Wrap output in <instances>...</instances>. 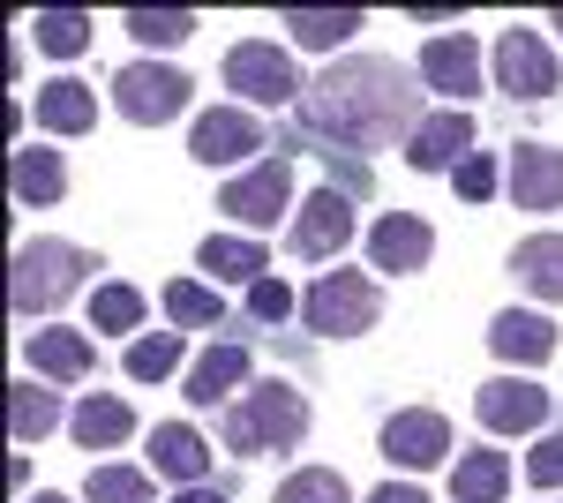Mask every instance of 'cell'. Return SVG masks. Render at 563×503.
<instances>
[{"mask_svg": "<svg viewBox=\"0 0 563 503\" xmlns=\"http://www.w3.org/2000/svg\"><path fill=\"white\" fill-rule=\"evenodd\" d=\"M421 113V90L406 84V68L384 53H353L331 61L316 84L301 90V128L308 135H331L339 151H384V143H413Z\"/></svg>", "mask_w": 563, "mask_h": 503, "instance_id": "6da1fadb", "label": "cell"}, {"mask_svg": "<svg viewBox=\"0 0 563 503\" xmlns=\"http://www.w3.org/2000/svg\"><path fill=\"white\" fill-rule=\"evenodd\" d=\"M301 436H308V398L286 376L249 383V391L225 406V444H233L241 459H256V451H294Z\"/></svg>", "mask_w": 563, "mask_h": 503, "instance_id": "7a4b0ae2", "label": "cell"}, {"mask_svg": "<svg viewBox=\"0 0 563 503\" xmlns=\"http://www.w3.org/2000/svg\"><path fill=\"white\" fill-rule=\"evenodd\" d=\"M90 271H98V255L76 249V241H23L15 271H8V308L15 316H53Z\"/></svg>", "mask_w": 563, "mask_h": 503, "instance_id": "3957f363", "label": "cell"}, {"mask_svg": "<svg viewBox=\"0 0 563 503\" xmlns=\"http://www.w3.org/2000/svg\"><path fill=\"white\" fill-rule=\"evenodd\" d=\"M308 331L316 338H361L376 316H384V294H376V278L368 271H323L301 300Z\"/></svg>", "mask_w": 563, "mask_h": 503, "instance_id": "277c9868", "label": "cell"}, {"mask_svg": "<svg viewBox=\"0 0 563 503\" xmlns=\"http://www.w3.org/2000/svg\"><path fill=\"white\" fill-rule=\"evenodd\" d=\"M188 76L166 68V61H129L121 76H113V106H121V121L135 128H166L174 113H188Z\"/></svg>", "mask_w": 563, "mask_h": 503, "instance_id": "5b68a950", "label": "cell"}, {"mask_svg": "<svg viewBox=\"0 0 563 503\" xmlns=\"http://www.w3.org/2000/svg\"><path fill=\"white\" fill-rule=\"evenodd\" d=\"M218 210H225L233 226H249V233L278 226L286 210H301V204H294V158H256V166L241 173V181H225Z\"/></svg>", "mask_w": 563, "mask_h": 503, "instance_id": "8992f818", "label": "cell"}, {"mask_svg": "<svg viewBox=\"0 0 563 503\" xmlns=\"http://www.w3.org/2000/svg\"><path fill=\"white\" fill-rule=\"evenodd\" d=\"M225 90H241L249 106H286L301 98V76H294V53L271 39H241L225 53Z\"/></svg>", "mask_w": 563, "mask_h": 503, "instance_id": "52a82bcc", "label": "cell"}, {"mask_svg": "<svg viewBox=\"0 0 563 503\" xmlns=\"http://www.w3.org/2000/svg\"><path fill=\"white\" fill-rule=\"evenodd\" d=\"M474 414L488 436H533L541 420H549V391L533 376H488L474 391Z\"/></svg>", "mask_w": 563, "mask_h": 503, "instance_id": "ba28073f", "label": "cell"}, {"mask_svg": "<svg viewBox=\"0 0 563 503\" xmlns=\"http://www.w3.org/2000/svg\"><path fill=\"white\" fill-rule=\"evenodd\" d=\"M376 451H384L390 466H413V473H429V466L451 459V420L435 414V406H406V414H390V420H384Z\"/></svg>", "mask_w": 563, "mask_h": 503, "instance_id": "9c48e42d", "label": "cell"}, {"mask_svg": "<svg viewBox=\"0 0 563 503\" xmlns=\"http://www.w3.org/2000/svg\"><path fill=\"white\" fill-rule=\"evenodd\" d=\"M556 53L541 45V31H504L496 39V90H511V98H556Z\"/></svg>", "mask_w": 563, "mask_h": 503, "instance_id": "30bf717a", "label": "cell"}, {"mask_svg": "<svg viewBox=\"0 0 563 503\" xmlns=\"http://www.w3.org/2000/svg\"><path fill=\"white\" fill-rule=\"evenodd\" d=\"M256 151H263V121L249 106H211L203 121L188 128V158H203V166H241Z\"/></svg>", "mask_w": 563, "mask_h": 503, "instance_id": "8fae6325", "label": "cell"}, {"mask_svg": "<svg viewBox=\"0 0 563 503\" xmlns=\"http://www.w3.org/2000/svg\"><path fill=\"white\" fill-rule=\"evenodd\" d=\"M474 158V113L466 106H443L429 121L413 128V143H406V166L413 173H459Z\"/></svg>", "mask_w": 563, "mask_h": 503, "instance_id": "7c38bea8", "label": "cell"}, {"mask_svg": "<svg viewBox=\"0 0 563 503\" xmlns=\"http://www.w3.org/2000/svg\"><path fill=\"white\" fill-rule=\"evenodd\" d=\"M353 241V204L339 188H316L301 210H294V255L301 263H323V255H339Z\"/></svg>", "mask_w": 563, "mask_h": 503, "instance_id": "4fadbf2b", "label": "cell"}, {"mask_svg": "<svg viewBox=\"0 0 563 503\" xmlns=\"http://www.w3.org/2000/svg\"><path fill=\"white\" fill-rule=\"evenodd\" d=\"M511 204L519 210H563V151L556 143H511Z\"/></svg>", "mask_w": 563, "mask_h": 503, "instance_id": "5bb4252c", "label": "cell"}, {"mask_svg": "<svg viewBox=\"0 0 563 503\" xmlns=\"http://www.w3.org/2000/svg\"><path fill=\"white\" fill-rule=\"evenodd\" d=\"M429 255H435L429 218H413V210H390V218H376V233H368V263H376V271L406 278V271H421Z\"/></svg>", "mask_w": 563, "mask_h": 503, "instance_id": "9a60e30c", "label": "cell"}, {"mask_svg": "<svg viewBox=\"0 0 563 503\" xmlns=\"http://www.w3.org/2000/svg\"><path fill=\"white\" fill-rule=\"evenodd\" d=\"M421 84L443 90L451 106H466V98L481 90V53H474V39H459V31L429 39V45H421Z\"/></svg>", "mask_w": 563, "mask_h": 503, "instance_id": "2e32d148", "label": "cell"}, {"mask_svg": "<svg viewBox=\"0 0 563 503\" xmlns=\"http://www.w3.org/2000/svg\"><path fill=\"white\" fill-rule=\"evenodd\" d=\"M488 353L511 361V369H541V361L556 353V324L533 316V308H504V316L488 324Z\"/></svg>", "mask_w": 563, "mask_h": 503, "instance_id": "e0dca14e", "label": "cell"}, {"mask_svg": "<svg viewBox=\"0 0 563 503\" xmlns=\"http://www.w3.org/2000/svg\"><path fill=\"white\" fill-rule=\"evenodd\" d=\"M151 466H158L166 481H180V489H203V481H211V444H203L188 420H158V428H151Z\"/></svg>", "mask_w": 563, "mask_h": 503, "instance_id": "ac0fdd59", "label": "cell"}, {"mask_svg": "<svg viewBox=\"0 0 563 503\" xmlns=\"http://www.w3.org/2000/svg\"><path fill=\"white\" fill-rule=\"evenodd\" d=\"M225 391H249V346H233V338H218L211 353L188 369V406H225Z\"/></svg>", "mask_w": 563, "mask_h": 503, "instance_id": "d6986e66", "label": "cell"}, {"mask_svg": "<svg viewBox=\"0 0 563 503\" xmlns=\"http://www.w3.org/2000/svg\"><path fill=\"white\" fill-rule=\"evenodd\" d=\"M90 338L84 331H60V324H45V331H31V369H38L45 383H84L90 376Z\"/></svg>", "mask_w": 563, "mask_h": 503, "instance_id": "ffe728a7", "label": "cell"}, {"mask_svg": "<svg viewBox=\"0 0 563 503\" xmlns=\"http://www.w3.org/2000/svg\"><path fill=\"white\" fill-rule=\"evenodd\" d=\"M511 278L533 300H563V233H526L511 249Z\"/></svg>", "mask_w": 563, "mask_h": 503, "instance_id": "44dd1931", "label": "cell"}, {"mask_svg": "<svg viewBox=\"0 0 563 503\" xmlns=\"http://www.w3.org/2000/svg\"><path fill=\"white\" fill-rule=\"evenodd\" d=\"M90 121H98V98H90V84H76V76H53V84L38 90V128H45V135H90Z\"/></svg>", "mask_w": 563, "mask_h": 503, "instance_id": "7402d4cb", "label": "cell"}, {"mask_svg": "<svg viewBox=\"0 0 563 503\" xmlns=\"http://www.w3.org/2000/svg\"><path fill=\"white\" fill-rule=\"evenodd\" d=\"M68 428H76V444H84V451H113V444H129V436H135V414H129V398L90 391L84 406L68 414Z\"/></svg>", "mask_w": 563, "mask_h": 503, "instance_id": "603a6c76", "label": "cell"}, {"mask_svg": "<svg viewBox=\"0 0 563 503\" xmlns=\"http://www.w3.org/2000/svg\"><path fill=\"white\" fill-rule=\"evenodd\" d=\"M451 496L459 503H504L511 496V451H466V459L451 466Z\"/></svg>", "mask_w": 563, "mask_h": 503, "instance_id": "cb8c5ba5", "label": "cell"}, {"mask_svg": "<svg viewBox=\"0 0 563 503\" xmlns=\"http://www.w3.org/2000/svg\"><path fill=\"white\" fill-rule=\"evenodd\" d=\"M196 263L211 271V278H225V286H256L263 278V241H249V233H211L203 249H196Z\"/></svg>", "mask_w": 563, "mask_h": 503, "instance_id": "d4e9b609", "label": "cell"}, {"mask_svg": "<svg viewBox=\"0 0 563 503\" xmlns=\"http://www.w3.org/2000/svg\"><path fill=\"white\" fill-rule=\"evenodd\" d=\"M8 188H15V204L23 210H45L60 204V188H68V173H60V151H15V173H8Z\"/></svg>", "mask_w": 563, "mask_h": 503, "instance_id": "484cf974", "label": "cell"}, {"mask_svg": "<svg viewBox=\"0 0 563 503\" xmlns=\"http://www.w3.org/2000/svg\"><path fill=\"white\" fill-rule=\"evenodd\" d=\"M286 31L308 53H339V45L361 31V8H286Z\"/></svg>", "mask_w": 563, "mask_h": 503, "instance_id": "4316f807", "label": "cell"}, {"mask_svg": "<svg viewBox=\"0 0 563 503\" xmlns=\"http://www.w3.org/2000/svg\"><path fill=\"white\" fill-rule=\"evenodd\" d=\"M53 428H60V398L38 391V383H8V436L15 444H38Z\"/></svg>", "mask_w": 563, "mask_h": 503, "instance_id": "83f0119b", "label": "cell"}, {"mask_svg": "<svg viewBox=\"0 0 563 503\" xmlns=\"http://www.w3.org/2000/svg\"><path fill=\"white\" fill-rule=\"evenodd\" d=\"M31 39H38L45 53H60V61H76L90 45V15L84 8H38V15H31Z\"/></svg>", "mask_w": 563, "mask_h": 503, "instance_id": "f1b7e54d", "label": "cell"}, {"mask_svg": "<svg viewBox=\"0 0 563 503\" xmlns=\"http://www.w3.org/2000/svg\"><path fill=\"white\" fill-rule=\"evenodd\" d=\"M166 316H174L180 331H211V324H225V300L211 286H196V278H174L166 286Z\"/></svg>", "mask_w": 563, "mask_h": 503, "instance_id": "f546056e", "label": "cell"}, {"mask_svg": "<svg viewBox=\"0 0 563 503\" xmlns=\"http://www.w3.org/2000/svg\"><path fill=\"white\" fill-rule=\"evenodd\" d=\"M84 503H151V473H135V466H90L84 481Z\"/></svg>", "mask_w": 563, "mask_h": 503, "instance_id": "4dcf8cb0", "label": "cell"}, {"mask_svg": "<svg viewBox=\"0 0 563 503\" xmlns=\"http://www.w3.org/2000/svg\"><path fill=\"white\" fill-rule=\"evenodd\" d=\"M180 369V331H151L129 346V376L135 383H166Z\"/></svg>", "mask_w": 563, "mask_h": 503, "instance_id": "1f68e13d", "label": "cell"}, {"mask_svg": "<svg viewBox=\"0 0 563 503\" xmlns=\"http://www.w3.org/2000/svg\"><path fill=\"white\" fill-rule=\"evenodd\" d=\"M278 503H353V489H346V473H331V466H301V473H286Z\"/></svg>", "mask_w": 563, "mask_h": 503, "instance_id": "d6a6232c", "label": "cell"}, {"mask_svg": "<svg viewBox=\"0 0 563 503\" xmlns=\"http://www.w3.org/2000/svg\"><path fill=\"white\" fill-rule=\"evenodd\" d=\"M129 39L180 45V39H196V15H188V8H135V15H129Z\"/></svg>", "mask_w": 563, "mask_h": 503, "instance_id": "836d02e7", "label": "cell"}, {"mask_svg": "<svg viewBox=\"0 0 563 503\" xmlns=\"http://www.w3.org/2000/svg\"><path fill=\"white\" fill-rule=\"evenodd\" d=\"M143 324V294L135 286H98L90 294V331H135Z\"/></svg>", "mask_w": 563, "mask_h": 503, "instance_id": "e575fe53", "label": "cell"}, {"mask_svg": "<svg viewBox=\"0 0 563 503\" xmlns=\"http://www.w3.org/2000/svg\"><path fill=\"white\" fill-rule=\"evenodd\" d=\"M294 308H301V300H294L286 278H256V286H249V316H256V324H286Z\"/></svg>", "mask_w": 563, "mask_h": 503, "instance_id": "d590c367", "label": "cell"}, {"mask_svg": "<svg viewBox=\"0 0 563 503\" xmlns=\"http://www.w3.org/2000/svg\"><path fill=\"white\" fill-rule=\"evenodd\" d=\"M496 181H504V173H496V158H488V151H474L466 166L451 173V188H459L466 204H488V196H496Z\"/></svg>", "mask_w": 563, "mask_h": 503, "instance_id": "8d00e7d4", "label": "cell"}, {"mask_svg": "<svg viewBox=\"0 0 563 503\" xmlns=\"http://www.w3.org/2000/svg\"><path fill=\"white\" fill-rule=\"evenodd\" d=\"M526 481H533V489H563V436H541V444L526 451Z\"/></svg>", "mask_w": 563, "mask_h": 503, "instance_id": "74e56055", "label": "cell"}, {"mask_svg": "<svg viewBox=\"0 0 563 503\" xmlns=\"http://www.w3.org/2000/svg\"><path fill=\"white\" fill-rule=\"evenodd\" d=\"M368 503H429V496H421V489H406V481H384Z\"/></svg>", "mask_w": 563, "mask_h": 503, "instance_id": "f35d334b", "label": "cell"}, {"mask_svg": "<svg viewBox=\"0 0 563 503\" xmlns=\"http://www.w3.org/2000/svg\"><path fill=\"white\" fill-rule=\"evenodd\" d=\"M174 503H225V489H211V481H203V489H180Z\"/></svg>", "mask_w": 563, "mask_h": 503, "instance_id": "ab89813d", "label": "cell"}, {"mask_svg": "<svg viewBox=\"0 0 563 503\" xmlns=\"http://www.w3.org/2000/svg\"><path fill=\"white\" fill-rule=\"evenodd\" d=\"M31 503H68V496H31Z\"/></svg>", "mask_w": 563, "mask_h": 503, "instance_id": "60d3db41", "label": "cell"}, {"mask_svg": "<svg viewBox=\"0 0 563 503\" xmlns=\"http://www.w3.org/2000/svg\"><path fill=\"white\" fill-rule=\"evenodd\" d=\"M556 31H563V8H556Z\"/></svg>", "mask_w": 563, "mask_h": 503, "instance_id": "b9f144b4", "label": "cell"}]
</instances>
